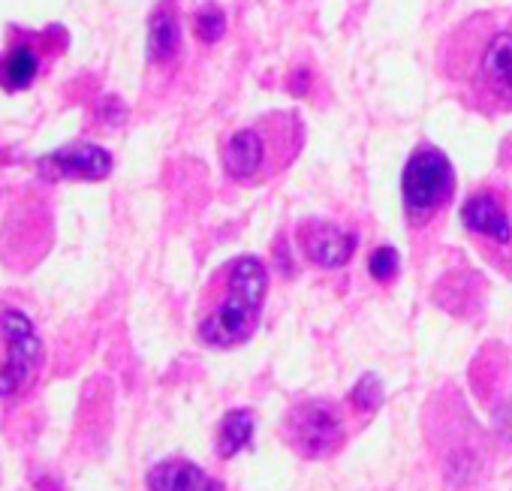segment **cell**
<instances>
[{"label":"cell","instance_id":"obj_11","mask_svg":"<svg viewBox=\"0 0 512 491\" xmlns=\"http://www.w3.org/2000/svg\"><path fill=\"white\" fill-rule=\"evenodd\" d=\"M181 49V28H178V13L172 0H163V4L151 13L148 22V61L151 64H169Z\"/></svg>","mask_w":512,"mask_h":491},{"label":"cell","instance_id":"obj_12","mask_svg":"<svg viewBox=\"0 0 512 491\" xmlns=\"http://www.w3.org/2000/svg\"><path fill=\"white\" fill-rule=\"evenodd\" d=\"M256 431V416L244 407H235L223 413L220 428H217V455L220 458H235L244 446H250Z\"/></svg>","mask_w":512,"mask_h":491},{"label":"cell","instance_id":"obj_10","mask_svg":"<svg viewBox=\"0 0 512 491\" xmlns=\"http://www.w3.org/2000/svg\"><path fill=\"white\" fill-rule=\"evenodd\" d=\"M148 491H226L220 479L205 473L187 458H166L154 464L145 476Z\"/></svg>","mask_w":512,"mask_h":491},{"label":"cell","instance_id":"obj_15","mask_svg":"<svg viewBox=\"0 0 512 491\" xmlns=\"http://www.w3.org/2000/svg\"><path fill=\"white\" fill-rule=\"evenodd\" d=\"M193 31H196V37L202 40V43H217L223 34H226V19H223V13H220V7H214V4H205L196 16H193Z\"/></svg>","mask_w":512,"mask_h":491},{"label":"cell","instance_id":"obj_17","mask_svg":"<svg viewBox=\"0 0 512 491\" xmlns=\"http://www.w3.org/2000/svg\"><path fill=\"white\" fill-rule=\"evenodd\" d=\"M299 97L305 94V88H308V70H299V79H296V85H290Z\"/></svg>","mask_w":512,"mask_h":491},{"label":"cell","instance_id":"obj_7","mask_svg":"<svg viewBox=\"0 0 512 491\" xmlns=\"http://www.w3.org/2000/svg\"><path fill=\"white\" fill-rule=\"evenodd\" d=\"M37 166L49 181H103L112 172V154L94 142H70L46 154Z\"/></svg>","mask_w":512,"mask_h":491},{"label":"cell","instance_id":"obj_6","mask_svg":"<svg viewBox=\"0 0 512 491\" xmlns=\"http://www.w3.org/2000/svg\"><path fill=\"white\" fill-rule=\"evenodd\" d=\"M0 338L7 341V359L0 365V398H13L25 389L43 359V341L22 311L0 314Z\"/></svg>","mask_w":512,"mask_h":491},{"label":"cell","instance_id":"obj_3","mask_svg":"<svg viewBox=\"0 0 512 491\" xmlns=\"http://www.w3.org/2000/svg\"><path fill=\"white\" fill-rule=\"evenodd\" d=\"M226 296L223 302L199 323V341L208 347H235L260 326L269 272L260 257H238L226 266Z\"/></svg>","mask_w":512,"mask_h":491},{"label":"cell","instance_id":"obj_13","mask_svg":"<svg viewBox=\"0 0 512 491\" xmlns=\"http://www.w3.org/2000/svg\"><path fill=\"white\" fill-rule=\"evenodd\" d=\"M40 73V55L31 43L13 46V52L0 64V82L7 91H25Z\"/></svg>","mask_w":512,"mask_h":491},{"label":"cell","instance_id":"obj_1","mask_svg":"<svg viewBox=\"0 0 512 491\" xmlns=\"http://www.w3.org/2000/svg\"><path fill=\"white\" fill-rule=\"evenodd\" d=\"M440 73L458 103L476 115L512 112V13L488 10L464 19L440 46Z\"/></svg>","mask_w":512,"mask_h":491},{"label":"cell","instance_id":"obj_14","mask_svg":"<svg viewBox=\"0 0 512 491\" xmlns=\"http://www.w3.org/2000/svg\"><path fill=\"white\" fill-rule=\"evenodd\" d=\"M386 392H383V380L377 374H362L359 383L350 389V404L359 410V413H374L380 404H383Z\"/></svg>","mask_w":512,"mask_h":491},{"label":"cell","instance_id":"obj_8","mask_svg":"<svg viewBox=\"0 0 512 491\" xmlns=\"http://www.w3.org/2000/svg\"><path fill=\"white\" fill-rule=\"evenodd\" d=\"M299 248L320 269H341L353 260L359 238L329 220H305L299 226Z\"/></svg>","mask_w":512,"mask_h":491},{"label":"cell","instance_id":"obj_2","mask_svg":"<svg viewBox=\"0 0 512 491\" xmlns=\"http://www.w3.org/2000/svg\"><path fill=\"white\" fill-rule=\"evenodd\" d=\"M305 145V127L296 112H272L235 130L223 142V169L235 184H260L284 172Z\"/></svg>","mask_w":512,"mask_h":491},{"label":"cell","instance_id":"obj_4","mask_svg":"<svg viewBox=\"0 0 512 491\" xmlns=\"http://www.w3.org/2000/svg\"><path fill=\"white\" fill-rule=\"evenodd\" d=\"M455 196V169L434 145H419L401 175L404 214L413 226L431 223Z\"/></svg>","mask_w":512,"mask_h":491},{"label":"cell","instance_id":"obj_9","mask_svg":"<svg viewBox=\"0 0 512 491\" xmlns=\"http://www.w3.org/2000/svg\"><path fill=\"white\" fill-rule=\"evenodd\" d=\"M461 223L467 232L497 244V248L512 244V214L506 208V199L494 187H482L467 196V202L461 205Z\"/></svg>","mask_w":512,"mask_h":491},{"label":"cell","instance_id":"obj_5","mask_svg":"<svg viewBox=\"0 0 512 491\" xmlns=\"http://www.w3.org/2000/svg\"><path fill=\"white\" fill-rule=\"evenodd\" d=\"M284 431L290 443L296 446V452H302L305 458H326L347 437L344 413L329 398H311V401L296 404L287 413Z\"/></svg>","mask_w":512,"mask_h":491},{"label":"cell","instance_id":"obj_16","mask_svg":"<svg viewBox=\"0 0 512 491\" xmlns=\"http://www.w3.org/2000/svg\"><path fill=\"white\" fill-rule=\"evenodd\" d=\"M398 266H401V260H398V251L395 248H377L374 254H371V260H368V272H371V278L374 281H380V284H386V281H392L395 275H398Z\"/></svg>","mask_w":512,"mask_h":491}]
</instances>
